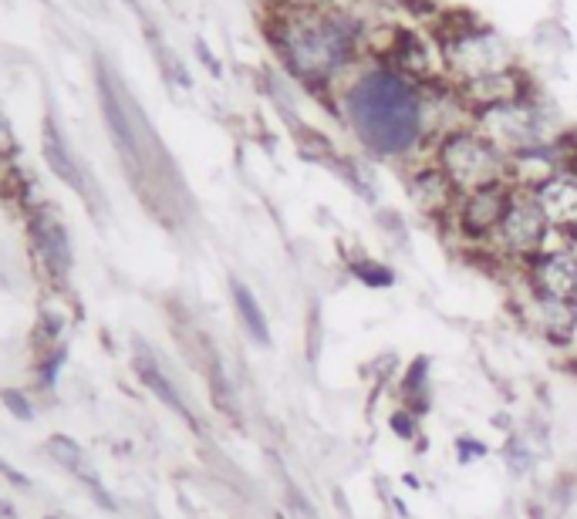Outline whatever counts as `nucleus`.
I'll return each instance as SVG.
<instances>
[{
	"label": "nucleus",
	"mask_w": 577,
	"mask_h": 519,
	"mask_svg": "<svg viewBox=\"0 0 577 519\" xmlns=\"http://www.w3.org/2000/svg\"><path fill=\"white\" fill-rule=\"evenodd\" d=\"M567 243H571V247H574V250H577V230H574V233H571V236H567Z\"/></svg>",
	"instance_id": "24"
},
{
	"label": "nucleus",
	"mask_w": 577,
	"mask_h": 519,
	"mask_svg": "<svg viewBox=\"0 0 577 519\" xmlns=\"http://www.w3.org/2000/svg\"><path fill=\"white\" fill-rule=\"evenodd\" d=\"M31 230H34V243H38V253H41L48 273H54V277H65L68 267H71V250H68V236L58 226V220L48 216V213H38V216H34V223H31Z\"/></svg>",
	"instance_id": "12"
},
{
	"label": "nucleus",
	"mask_w": 577,
	"mask_h": 519,
	"mask_svg": "<svg viewBox=\"0 0 577 519\" xmlns=\"http://www.w3.org/2000/svg\"><path fill=\"white\" fill-rule=\"evenodd\" d=\"M4 402H7V405H11V408H14V412H17V415H21V418H31V405H27V402H24V398H21V402H17V398L11 395V391H4Z\"/></svg>",
	"instance_id": "23"
},
{
	"label": "nucleus",
	"mask_w": 577,
	"mask_h": 519,
	"mask_svg": "<svg viewBox=\"0 0 577 519\" xmlns=\"http://www.w3.org/2000/svg\"><path fill=\"white\" fill-rule=\"evenodd\" d=\"M524 280L530 294L577 304V250L571 243L547 247L540 257L524 263Z\"/></svg>",
	"instance_id": "7"
},
{
	"label": "nucleus",
	"mask_w": 577,
	"mask_h": 519,
	"mask_svg": "<svg viewBox=\"0 0 577 519\" xmlns=\"http://www.w3.org/2000/svg\"><path fill=\"white\" fill-rule=\"evenodd\" d=\"M483 455H486V445L480 439H473V435H470V439L456 442V459L459 462H476V459H483Z\"/></svg>",
	"instance_id": "21"
},
{
	"label": "nucleus",
	"mask_w": 577,
	"mask_h": 519,
	"mask_svg": "<svg viewBox=\"0 0 577 519\" xmlns=\"http://www.w3.org/2000/svg\"><path fill=\"white\" fill-rule=\"evenodd\" d=\"M409 193H412V203L429 216H443L449 209H456V203H459V193L453 189V182L439 172V166L416 172L409 182Z\"/></svg>",
	"instance_id": "11"
},
{
	"label": "nucleus",
	"mask_w": 577,
	"mask_h": 519,
	"mask_svg": "<svg viewBox=\"0 0 577 519\" xmlns=\"http://www.w3.org/2000/svg\"><path fill=\"white\" fill-rule=\"evenodd\" d=\"M14 152H17L14 132H11V125H7V118L0 115V162H4V159H11Z\"/></svg>",
	"instance_id": "22"
},
{
	"label": "nucleus",
	"mask_w": 577,
	"mask_h": 519,
	"mask_svg": "<svg viewBox=\"0 0 577 519\" xmlns=\"http://www.w3.org/2000/svg\"><path fill=\"white\" fill-rule=\"evenodd\" d=\"M480 135L497 145L507 159L530 149H544V145L554 142L547 115L537 105L524 102V98L480 112Z\"/></svg>",
	"instance_id": "4"
},
{
	"label": "nucleus",
	"mask_w": 577,
	"mask_h": 519,
	"mask_svg": "<svg viewBox=\"0 0 577 519\" xmlns=\"http://www.w3.org/2000/svg\"><path fill=\"white\" fill-rule=\"evenodd\" d=\"M557 230H551V223L544 220L537 199L530 189H513L510 206L503 213V223L497 230V243L507 257L530 263L534 257L547 250V240H551Z\"/></svg>",
	"instance_id": "5"
},
{
	"label": "nucleus",
	"mask_w": 577,
	"mask_h": 519,
	"mask_svg": "<svg viewBox=\"0 0 577 519\" xmlns=\"http://www.w3.org/2000/svg\"><path fill=\"white\" fill-rule=\"evenodd\" d=\"M436 166L459 196L503 186L510 176V159L480 132H446L436 152Z\"/></svg>",
	"instance_id": "3"
},
{
	"label": "nucleus",
	"mask_w": 577,
	"mask_h": 519,
	"mask_svg": "<svg viewBox=\"0 0 577 519\" xmlns=\"http://www.w3.org/2000/svg\"><path fill=\"white\" fill-rule=\"evenodd\" d=\"M503 459H507L510 472H517V476H524V472L537 466V452L530 449L524 439H513L507 449H503Z\"/></svg>",
	"instance_id": "20"
},
{
	"label": "nucleus",
	"mask_w": 577,
	"mask_h": 519,
	"mask_svg": "<svg viewBox=\"0 0 577 519\" xmlns=\"http://www.w3.org/2000/svg\"><path fill=\"white\" fill-rule=\"evenodd\" d=\"M230 294H233V307H237V314H240L243 327H247L250 341L260 344V348H267V344H270V321H267L264 307H260L257 294L247 284H240V280H233V284H230Z\"/></svg>",
	"instance_id": "15"
},
{
	"label": "nucleus",
	"mask_w": 577,
	"mask_h": 519,
	"mask_svg": "<svg viewBox=\"0 0 577 519\" xmlns=\"http://www.w3.org/2000/svg\"><path fill=\"white\" fill-rule=\"evenodd\" d=\"M44 159H48V166L54 169V176L65 179L71 189H85V179H81L75 159L68 156L65 142H61V135H58V129H54L51 122L44 125Z\"/></svg>",
	"instance_id": "16"
},
{
	"label": "nucleus",
	"mask_w": 577,
	"mask_h": 519,
	"mask_svg": "<svg viewBox=\"0 0 577 519\" xmlns=\"http://www.w3.org/2000/svg\"><path fill=\"white\" fill-rule=\"evenodd\" d=\"M524 314L540 338L564 344V348L571 344V334H574V324H577V304H571V300L540 297V294H530L527 290Z\"/></svg>",
	"instance_id": "10"
},
{
	"label": "nucleus",
	"mask_w": 577,
	"mask_h": 519,
	"mask_svg": "<svg viewBox=\"0 0 577 519\" xmlns=\"http://www.w3.org/2000/svg\"><path fill=\"white\" fill-rule=\"evenodd\" d=\"M135 371H139V378L146 381V388L159 398L162 405H169L176 415H183L189 425H196V418H193V412H189V405L183 402V398H179L176 385H173V381H169L166 375H162V368L149 358L146 351H139V358H135Z\"/></svg>",
	"instance_id": "14"
},
{
	"label": "nucleus",
	"mask_w": 577,
	"mask_h": 519,
	"mask_svg": "<svg viewBox=\"0 0 577 519\" xmlns=\"http://www.w3.org/2000/svg\"><path fill=\"white\" fill-rule=\"evenodd\" d=\"M446 65L463 81H480L486 75L510 71V54L503 41L490 31H463L459 38L446 41Z\"/></svg>",
	"instance_id": "6"
},
{
	"label": "nucleus",
	"mask_w": 577,
	"mask_h": 519,
	"mask_svg": "<svg viewBox=\"0 0 577 519\" xmlns=\"http://www.w3.org/2000/svg\"><path fill=\"white\" fill-rule=\"evenodd\" d=\"M351 273H355L358 284L375 287V290H382V287H392V284H395V273H392L389 267H385V263H375V260H358V263H351Z\"/></svg>",
	"instance_id": "19"
},
{
	"label": "nucleus",
	"mask_w": 577,
	"mask_h": 519,
	"mask_svg": "<svg viewBox=\"0 0 577 519\" xmlns=\"http://www.w3.org/2000/svg\"><path fill=\"white\" fill-rule=\"evenodd\" d=\"M534 199L551 230L564 236L577 230V169H561L544 186L534 189Z\"/></svg>",
	"instance_id": "9"
},
{
	"label": "nucleus",
	"mask_w": 577,
	"mask_h": 519,
	"mask_svg": "<svg viewBox=\"0 0 577 519\" xmlns=\"http://www.w3.org/2000/svg\"><path fill=\"white\" fill-rule=\"evenodd\" d=\"M463 95L470 102L486 112V108H497V105H510V102H520V81L513 71H500V75H486L480 81H466L463 85Z\"/></svg>",
	"instance_id": "13"
},
{
	"label": "nucleus",
	"mask_w": 577,
	"mask_h": 519,
	"mask_svg": "<svg viewBox=\"0 0 577 519\" xmlns=\"http://www.w3.org/2000/svg\"><path fill=\"white\" fill-rule=\"evenodd\" d=\"M510 193L513 186H490V189H480V193H470V196H459L456 203V223H459V233L466 240H493L503 223V213L510 206Z\"/></svg>",
	"instance_id": "8"
},
{
	"label": "nucleus",
	"mask_w": 577,
	"mask_h": 519,
	"mask_svg": "<svg viewBox=\"0 0 577 519\" xmlns=\"http://www.w3.org/2000/svg\"><path fill=\"white\" fill-rule=\"evenodd\" d=\"M399 54V65H402V71L405 75H422V71L429 68V58H426V51H422V44L412 38V34H402L399 38V48H395Z\"/></svg>",
	"instance_id": "18"
},
{
	"label": "nucleus",
	"mask_w": 577,
	"mask_h": 519,
	"mask_svg": "<svg viewBox=\"0 0 577 519\" xmlns=\"http://www.w3.org/2000/svg\"><path fill=\"white\" fill-rule=\"evenodd\" d=\"M284 58L301 78L324 81L345 65L355 51V27L335 14H294L277 31Z\"/></svg>",
	"instance_id": "2"
},
{
	"label": "nucleus",
	"mask_w": 577,
	"mask_h": 519,
	"mask_svg": "<svg viewBox=\"0 0 577 519\" xmlns=\"http://www.w3.org/2000/svg\"><path fill=\"white\" fill-rule=\"evenodd\" d=\"M402 395L409 398L412 415H416V402H419V398L426 402V395H429V361L426 358H416V361L409 364V371H405V381H402Z\"/></svg>",
	"instance_id": "17"
},
{
	"label": "nucleus",
	"mask_w": 577,
	"mask_h": 519,
	"mask_svg": "<svg viewBox=\"0 0 577 519\" xmlns=\"http://www.w3.org/2000/svg\"><path fill=\"white\" fill-rule=\"evenodd\" d=\"M348 112L358 139L378 156L409 152L419 142L422 122H426L416 88L402 75H392V71H375V75H365L358 81L351 88Z\"/></svg>",
	"instance_id": "1"
}]
</instances>
